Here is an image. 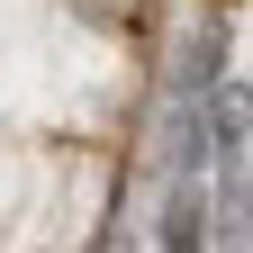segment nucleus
<instances>
[{
	"label": "nucleus",
	"mask_w": 253,
	"mask_h": 253,
	"mask_svg": "<svg viewBox=\"0 0 253 253\" xmlns=\"http://www.w3.org/2000/svg\"><path fill=\"white\" fill-rule=\"evenodd\" d=\"M199 244H208V190L181 172L172 181V208H163V253H199Z\"/></svg>",
	"instance_id": "obj_1"
}]
</instances>
